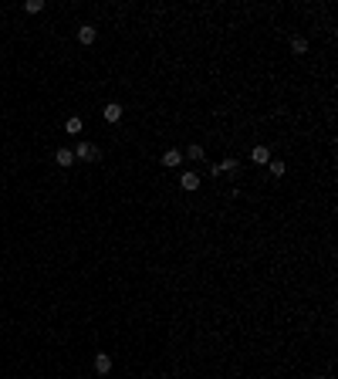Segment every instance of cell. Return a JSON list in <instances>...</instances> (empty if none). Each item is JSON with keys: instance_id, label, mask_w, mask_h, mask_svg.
<instances>
[{"instance_id": "14", "label": "cell", "mask_w": 338, "mask_h": 379, "mask_svg": "<svg viewBox=\"0 0 338 379\" xmlns=\"http://www.w3.org/2000/svg\"><path fill=\"white\" fill-rule=\"evenodd\" d=\"M220 166V173H233L237 170V159H224V163H217Z\"/></svg>"}, {"instance_id": "13", "label": "cell", "mask_w": 338, "mask_h": 379, "mask_svg": "<svg viewBox=\"0 0 338 379\" xmlns=\"http://www.w3.org/2000/svg\"><path fill=\"white\" fill-rule=\"evenodd\" d=\"M186 159H203V146H196V142H193V146L186 149Z\"/></svg>"}, {"instance_id": "4", "label": "cell", "mask_w": 338, "mask_h": 379, "mask_svg": "<svg viewBox=\"0 0 338 379\" xmlns=\"http://www.w3.org/2000/svg\"><path fill=\"white\" fill-rule=\"evenodd\" d=\"M109 369H112V356H105V352H98V356H95V373H98V376H105Z\"/></svg>"}, {"instance_id": "6", "label": "cell", "mask_w": 338, "mask_h": 379, "mask_svg": "<svg viewBox=\"0 0 338 379\" xmlns=\"http://www.w3.org/2000/svg\"><path fill=\"white\" fill-rule=\"evenodd\" d=\"M183 163V152L179 149H169V152H163V166H169V170H176Z\"/></svg>"}, {"instance_id": "12", "label": "cell", "mask_w": 338, "mask_h": 379, "mask_svg": "<svg viewBox=\"0 0 338 379\" xmlns=\"http://www.w3.org/2000/svg\"><path fill=\"white\" fill-rule=\"evenodd\" d=\"M24 10H27V14H38V10H44V0H27Z\"/></svg>"}, {"instance_id": "3", "label": "cell", "mask_w": 338, "mask_h": 379, "mask_svg": "<svg viewBox=\"0 0 338 379\" xmlns=\"http://www.w3.org/2000/svg\"><path fill=\"white\" fill-rule=\"evenodd\" d=\"M102 115H105V122H118V119H122V105H118V102H109V105L102 109Z\"/></svg>"}, {"instance_id": "11", "label": "cell", "mask_w": 338, "mask_h": 379, "mask_svg": "<svg viewBox=\"0 0 338 379\" xmlns=\"http://www.w3.org/2000/svg\"><path fill=\"white\" fill-rule=\"evenodd\" d=\"M267 166H271V173H274V176H284V173H287V163H281V159H271Z\"/></svg>"}, {"instance_id": "2", "label": "cell", "mask_w": 338, "mask_h": 379, "mask_svg": "<svg viewBox=\"0 0 338 379\" xmlns=\"http://www.w3.org/2000/svg\"><path fill=\"white\" fill-rule=\"evenodd\" d=\"M95 38H98V31H95L92 24H81V27H78V41H81V44H95Z\"/></svg>"}, {"instance_id": "5", "label": "cell", "mask_w": 338, "mask_h": 379, "mask_svg": "<svg viewBox=\"0 0 338 379\" xmlns=\"http://www.w3.org/2000/svg\"><path fill=\"white\" fill-rule=\"evenodd\" d=\"M55 163H57V166H64V170L75 166V152H71V149H57L55 152Z\"/></svg>"}, {"instance_id": "10", "label": "cell", "mask_w": 338, "mask_h": 379, "mask_svg": "<svg viewBox=\"0 0 338 379\" xmlns=\"http://www.w3.org/2000/svg\"><path fill=\"white\" fill-rule=\"evenodd\" d=\"M64 129H68L71 135H78V132H81V119H78V115H71V119L64 122Z\"/></svg>"}, {"instance_id": "15", "label": "cell", "mask_w": 338, "mask_h": 379, "mask_svg": "<svg viewBox=\"0 0 338 379\" xmlns=\"http://www.w3.org/2000/svg\"><path fill=\"white\" fill-rule=\"evenodd\" d=\"M315 379H325V376H315Z\"/></svg>"}, {"instance_id": "8", "label": "cell", "mask_w": 338, "mask_h": 379, "mask_svg": "<svg viewBox=\"0 0 338 379\" xmlns=\"http://www.w3.org/2000/svg\"><path fill=\"white\" fill-rule=\"evenodd\" d=\"M250 156H254V163H271V152H267V146H254V152H250Z\"/></svg>"}, {"instance_id": "9", "label": "cell", "mask_w": 338, "mask_h": 379, "mask_svg": "<svg viewBox=\"0 0 338 379\" xmlns=\"http://www.w3.org/2000/svg\"><path fill=\"white\" fill-rule=\"evenodd\" d=\"M291 51H294V55H304V51H308V38L294 34V38H291Z\"/></svg>"}, {"instance_id": "1", "label": "cell", "mask_w": 338, "mask_h": 379, "mask_svg": "<svg viewBox=\"0 0 338 379\" xmlns=\"http://www.w3.org/2000/svg\"><path fill=\"white\" fill-rule=\"evenodd\" d=\"M75 159H85V163H88V159H98V149H95L92 142H78L75 146Z\"/></svg>"}, {"instance_id": "7", "label": "cell", "mask_w": 338, "mask_h": 379, "mask_svg": "<svg viewBox=\"0 0 338 379\" xmlns=\"http://www.w3.org/2000/svg\"><path fill=\"white\" fill-rule=\"evenodd\" d=\"M179 187H183V190H196V187H200V176H196V173H183Z\"/></svg>"}]
</instances>
